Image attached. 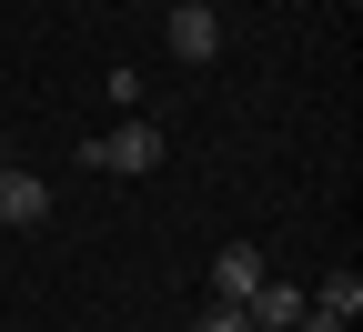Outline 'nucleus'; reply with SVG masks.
I'll return each instance as SVG.
<instances>
[{
    "label": "nucleus",
    "instance_id": "nucleus-6",
    "mask_svg": "<svg viewBox=\"0 0 363 332\" xmlns=\"http://www.w3.org/2000/svg\"><path fill=\"white\" fill-rule=\"evenodd\" d=\"M303 302H313V312H333V322H353V312H363V272H353V262H343V272H323Z\"/></svg>",
    "mask_w": 363,
    "mask_h": 332
},
{
    "label": "nucleus",
    "instance_id": "nucleus-3",
    "mask_svg": "<svg viewBox=\"0 0 363 332\" xmlns=\"http://www.w3.org/2000/svg\"><path fill=\"white\" fill-rule=\"evenodd\" d=\"M222 51V11L212 0H172V61H212Z\"/></svg>",
    "mask_w": 363,
    "mask_h": 332
},
{
    "label": "nucleus",
    "instance_id": "nucleus-7",
    "mask_svg": "<svg viewBox=\"0 0 363 332\" xmlns=\"http://www.w3.org/2000/svg\"><path fill=\"white\" fill-rule=\"evenodd\" d=\"M192 332H252V312H242V302H222V292H212V302L192 312Z\"/></svg>",
    "mask_w": 363,
    "mask_h": 332
},
{
    "label": "nucleus",
    "instance_id": "nucleus-2",
    "mask_svg": "<svg viewBox=\"0 0 363 332\" xmlns=\"http://www.w3.org/2000/svg\"><path fill=\"white\" fill-rule=\"evenodd\" d=\"M40 222H51V181L0 161V231H40Z\"/></svg>",
    "mask_w": 363,
    "mask_h": 332
},
{
    "label": "nucleus",
    "instance_id": "nucleus-5",
    "mask_svg": "<svg viewBox=\"0 0 363 332\" xmlns=\"http://www.w3.org/2000/svg\"><path fill=\"white\" fill-rule=\"evenodd\" d=\"M242 312H252V332H293V322H303V282H262Z\"/></svg>",
    "mask_w": 363,
    "mask_h": 332
},
{
    "label": "nucleus",
    "instance_id": "nucleus-8",
    "mask_svg": "<svg viewBox=\"0 0 363 332\" xmlns=\"http://www.w3.org/2000/svg\"><path fill=\"white\" fill-rule=\"evenodd\" d=\"M293 332H353V322H333V312H313V302H303V322H293Z\"/></svg>",
    "mask_w": 363,
    "mask_h": 332
},
{
    "label": "nucleus",
    "instance_id": "nucleus-4",
    "mask_svg": "<svg viewBox=\"0 0 363 332\" xmlns=\"http://www.w3.org/2000/svg\"><path fill=\"white\" fill-rule=\"evenodd\" d=\"M262 282H272V272H262L252 242H222V252H212V292H222V302H252Z\"/></svg>",
    "mask_w": 363,
    "mask_h": 332
},
{
    "label": "nucleus",
    "instance_id": "nucleus-1",
    "mask_svg": "<svg viewBox=\"0 0 363 332\" xmlns=\"http://www.w3.org/2000/svg\"><path fill=\"white\" fill-rule=\"evenodd\" d=\"M162 151H172V131H162L152 111H121V121H111L101 141H91L81 161H91V171H111V181H142V171H152Z\"/></svg>",
    "mask_w": 363,
    "mask_h": 332
}]
</instances>
